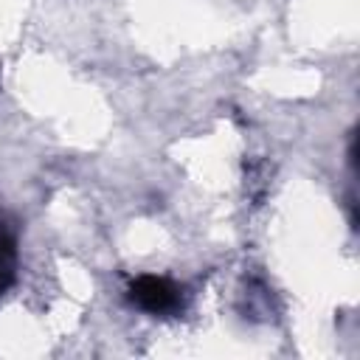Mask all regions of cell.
Wrapping results in <instances>:
<instances>
[{
  "mask_svg": "<svg viewBox=\"0 0 360 360\" xmlns=\"http://www.w3.org/2000/svg\"><path fill=\"white\" fill-rule=\"evenodd\" d=\"M127 295L138 309L149 315H172L180 309V287L163 276H138Z\"/></svg>",
  "mask_w": 360,
  "mask_h": 360,
  "instance_id": "obj_1",
  "label": "cell"
},
{
  "mask_svg": "<svg viewBox=\"0 0 360 360\" xmlns=\"http://www.w3.org/2000/svg\"><path fill=\"white\" fill-rule=\"evenodd\" d=\"M17 281V233L6 214H0V295Z\"/></svg>",
  "mask_w": 360,
  "mask_h": 360,
  "instance_id": "obj_2",
  "label": "cell"
}]
</instances>
